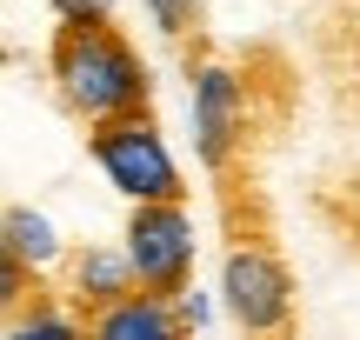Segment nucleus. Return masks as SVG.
Wrapping results in <instances>:
<instances>
[{"mask_svg": "<svg viewBox=\"0 0 360 340\" xmlns=\"http://www.w3.org/2000/svg\"><path fill=\"white\" fill-rule=\"evenodd\" d=\"M53 93L74 120L101 127V120H127V114H154V74L134 53V40L120 34L114 20L94 27H53Z\"/></svg>", "mask_w": 360, "mask_h": 340, "instance_id": "f257e3e1", "label": "nucleus"}, {"mask_svg": "<svg viewBox=\"0 0 360 340\" xmlns=\"http://www.w3.org/2000/svg\"><path fill=\"white\" fill-rule=\"evenodd\" d=\"M87 154L134 207H187V181H180L167 140H160L154 114H127V120H101L87 127Z\"/></svg>", "mask_w": 360, "mask_h": 340, "instance_id": "f03ea898", "label": "nucleus"}, {"mask_svg": "<svg viewBox=\"0 0 360 340\" xmlns=\"http://www.w3.org/2000/svg\"><path fill=\"white\" fill-rule=\"evenodd\" d=\"M187 87H193V147H200V167L214 174V181L220 174H240L254 114H247L240 74H233L227 60H214L200 34H193V47H187Z\"/></svg>", "mask_w": 360, "mask_h": 340, "instance_id": "7ed1b4c3", "label": "nucleus"}, {"mask_svg": "<svg viewBox=\"0 0 360 340\" xmlns=\"http://www.w3.org/2000/svg\"><path fill=\"white\" fill-rule=\"evenodd\" d=\"M220 294L247 340H294V274L274 254V240H233L220 267Z\"/></svg>", "mask_w": 360, "mask_h": 340, "instance_id": "20e7f679", "label": "nucleus"}, {"mask_svg": "<svg viewBox=\"0 0 360 340\" xmlns=\"http://www.w3.org/2000/svg\"><path fill=\"white\" fill-rule=\"evenodd\" d=\"M134 294L147 301H180L193 287V214L187 207H134L127 214V247Z\"/></svg>", "mask_w": 360, "mask_h": 340, "instance_id": "39448f33", "label": "nucleus"}, {"mask_svg": "<svg viewBox=\"0 0 360 340\" xmlns=\"http://www.w3.org/2000/svg\"><path fill=\"white\" fill-rule=\"evenodd\" d=\"M60 307L87 327L94 314H107V307H120L134 294V274H127V261H120L114 247H94V240H80V247H67L60 254Z\"/></svg>", "mask_w": 360, "mask_h": 340, "instance_id": "423d86ee", "label": "nucleus"}, {"mask_svg": "<svg viewBox=\"0 0 360 340\" xmlns=\"http://www.w3.org/2000/svg\"><path fill=\"white\" fill-rule=\"evenodd\" d=\"M80 340H187L180 327L174 301H147V294H127L120 307H107V314H94Z\"/></svg>", "mask_w": 360, "mask_h": 340, "instance_id": "0eeeda50", "label": "nucleus"}, {"mask_svg": "<svg viewBox=\"0 0 360 340\" xmlns=\"http://www.w3.org/2000/svg\"><path fill=\"white\" fill-rule=\"evenodd\" d=\"M0 247H7L20 267H34V274L60 261V234H53L34 207H0Z\"/></svg>", "mask_w": 360, "mask_h": 340, "instance_id": "6e6552de", "label": "nucleus"}, {"mask_svg": "<svg viewBox=\"0 0 360 340\" xmlns=\"http://www.w3.org/2000/svg\"><path fill=\"white\" fill-rule=\"evenodd\" d=\"M47 274H34V267H20L7 247H0V327H13L20 314H34L40 301H47Z\"/></svg>", "mask_w": 360, "mask_h": 340, "instance_id": "1a4fd4ad", "label": "nucleus"}, {"mask_svg": "<svg viewBox=\"0 0 360 340\" xmlns=\"http://www.w3.org/2000/svg\"><path fill=\"white\" fill-rule=\"evenodd\" d=\"M7 340H80V320L60 307V294H47L34 314H20V320L7 327Z\"/></svg>", "mask_w": 360, "mask_h": 340, "instance_id": "9d476101", "label": "nucleus"}, {"mask_svg": "<svg viewBox=\"0 0 360 340\" xmlns=\"http://www.w3.org/2000/svg\"><path fill=\"white\" fill-rule=\"evenodd\" d=\"M147 13H154V27L167 40H187V34H200V0H141Z\"/></svg>", "mask_w": 360, "mask_h": 340, "instance_id": "9b49d317", "label": "nucleus"}, {"mask_svg": "<svg viewBox=\"0 0 360 340\" xmlns=\"http://www.w3.org/2000/svg\"><path fill=\"white\" fill-rule=\"evenodd\" d=\"M60 13V27H94V20H114V0H47Z\"/></svg>", "mask_w": 360, "mask_h": 340, "instance_id": "f8f14e48", "label": "nucleus"}, {"mask_svg": "<svg viewBox=\"0 0 360 340\" xmlns=\"http://www.w3.org/2000/svg\"><path fill=\"white\" fill-rule=\"evenodd\" d=\"M327 194H347L354 200V214H347V221H334V227H340V240L360 254V181H340V187H327Z\"/></svg>", "mask_w": 360, "mask_h": 340, "instance_id": "ddd939ff", "label": "nucleus"}]
</instances>
